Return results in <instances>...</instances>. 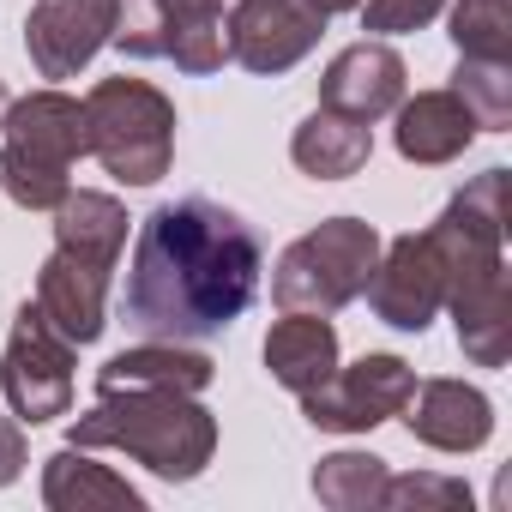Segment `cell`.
<instances>
[{"instance_id":"cell-1","label":"cell","mask_w":512,"mask_h":512,"mask_svg":"<svg viewBox=\"0 0 512 512\" xmlns=\"http://www.w3.org/2000/svg\"><path fill=\"white\" fill-rule=\"evenodd\" d=\"M260 235L217 199H169L139 223L127 266V326L145 338H211L260 296Z\"/></svg>"},{"instance_id":"cell-2","label":"cell","mask_w":512,"mask_h":512,"mask_svg":"<svg viewBox=\"0 0 512 512\" xmlns=\"http://www.w3.org/2000/svg\"><path fill=\"white\" fill-rule=\"evenodd\" d=\"M506 169H482L464 181L440 223L428 229L446 266V308L458 326V350L476 368H506L512 356V278H506Z\"/></svg>"},{"instance_id":"cell-3","label":"cell","mask_w":512,"mask_h":512,"mask_svg":"<svg viewBox=\"0 0 512 512\" xmlns=\"http://www.w3.org/2000/svg\"><path fill=\"white\" fill-rule=\"evenodd\" d=\"M73 446L127 452L163 482H193L217 452V416L193 392H109L73 422Z\"/></svg>"},{"instance_id":"cell-4","label":"cell","mask_w":512,"mask_h":512,"mask_svg":"<svg viewBox=\"0 0 512 512\" xmlns=\"http://www.w3.org/2000/svg\"><path fill=\"white\" fill-rule=\"evenodd\" d=\"M85 151V103L67 91H31L0 121V193L25 211H55L73 193V163Z\"/></svg>"},{"instance_id":"cell-5","label":"cell","mask_w":512,"mask_h":512,"mask_svg":"<svg viewBox=\"0 0 512 512\" xmlns=\"http://www.w3.org/2000/svg\"><path fill=\"white\" fill-rule=\"evenodd\" d=\"M85 151L121 187L163 181L175 163V103L151 79H97L85 97Z\"/></svg>"},{"instance_id":"cell-6","label":"cell","mask_w":512,"mask_h":512,"mask_svg":"<svg viewBox=\"0 0 512 512\" xmlns=\"http://www.w3.org/2000/svg\"><path fill=\"white\" fill-rule=\"evenodd\" d=\"M380 229L362 217H326L320 229L296 235L278 266H272V302L284 314H338L362 296L374 260H380Z\"/></svg>"},{"instance_id":"cell-7","label":"cell","mask_w":512,"mask_h":512,"mask_svg":"<svg viewBox=\"0 0 512 512\" xmlns=\"http://www.w3.org/2000/svg\"><path fill=\"white\" fill-rule=\"evenodd\" d=\"M0 386L19 422L43 428L55 416L73 410V344L49 326V314L37 302L19 308L13 332H7V356H0Z\"/></svg>"},{"instance_id":"cell-8","label":"cell","mask_w":512,"mask_h":512,"mask_svg":"<svg viewBox=\"0 0 512 512\" xmlns=\"http://www.w3.org/2000/svg\"><path fill=\"white\" fill-rule=\"evenodd\" d=\"M410 392H416V368L392 350H374L350 368H332V380H320L314 392H302V416L326 434H368L404 416Z\"/></svg>"},{"instance_id":"cell-9","label":"cell","mask_w":512,"mask_h":512,"mask_svg":"<svg viewBox=\"0 0 512 512\" xmlns=\"http://www.w3.org/2000/svg\"><path fill=\"white\" fill-rule=\"evenodd\" d=\"M362 296H368V308L380 314V326L422 338V332L434 326V314L446 308V266H440L434 235H428V229H422V235L410 229V235L386 241L380 260H374V272H368V284H362Z\"/></svg>"},{"instance_id":"cell-10","label":"cell","mask_w":512,"mask_h":512,"mask_svg":"<svg viewBox=\"0 0 512 512\" xmlns=\"http://www.w3.org/2000/svg\"><path fill=\"white\" fill-rule=\"evenodd\" d=\"M223 25H229V61H241L260 79L290 73L326 37V19L308 0H235V13Z\"/></svg>"},{"instance_id":"cell-11","label":"cell","mask_w":512,"mask_h":512,"mask_svg":"<svg viewBox=\"0 0 512 512\" xmlns=\"http://www.w3.org/2000/svg\"><path fill=\"white\" fill-rule=\"evenodd\" d=\"M115 37V0H37L25 19V55L43 79H73Z\"/></svg>"},{"instance_id":"cell-12","label":"cell","mask_w":512,"mask_h":512,"mask_svg":"<svg viewBox=\"0 0 512 512\" xmlns=\"http://www.w3.org/2000/svg\"><path fill=\"white\" fill-rule=\"evenodd\" d=\"M109 278L115 266L103 260H85L73 247H55L43 272H37V308L49 314V326L79 350V344H97L103 326H109Z\"/></svg>"},{"instance_id":"cell-13","label":"cell","mask_w":512,"mask_h":512,"mask_svg":"<svg viewBox=\"0 0 512 512\" xmlns=\"http://www.w3.org/2000/svg\"><path fill=\"white\" fill-rule=\"evenodd\" d=\"M410 97V67L386 37L350 43L326 73H320V103L350 115V121H380Z\"/></svg>"},{"instance_id":"cell-14","label":"cell","mask_w":512,"mask_h":512,"mask_svg":"<svg viewBox=\"0 0 512 512\" xmlns=\"http://www.w3.org/2000/svg\"><path fill=\"white\" fill-rule=\"evenodd\" d=\"M404 422L434 452H476L494 434V398L482 386H464V380H416Z\"/></svg>"},{"instance_id":"cell-15","label":"cell","mask_w":512,"mask_h":512,"mask_svg":"<svg viewBox=\"0 0 512 512\" xmlns=\"http://www.w3.org/2000/svg\"><path fill=\"white\" fill-rule=\"evenodd\" d=\"M217 380V362L205 350H187L175 338H145L97 368V398L109 392H205Z\"/></svg>"},{"instance_id":"cell-16","label":"cell","mask_w":512,"mask_h":512,"mask_svg":"<svg viewBox=\"0 0 512 512\" xmlns=\"http://www.w3.org/2000/svg\"><path fill=\"white\" fill-rule=\"evenodd\" d=\"M392 115H398L392 145H398L404 163L434 169V163H452V157H464V151L476 145V121H470V109L458 103V91H416V97H404Z\"/></svg>"},{"instance_id":"cell-17","label":"cell","mask_w":512,"mask_h":512,"mask_svg":"<svg viewBox=\"0 0 512 512\" xmlns=\"http://www.w3.org/2000/svg\"><path fill=\"white\" fill-rule=\"evenodd\" d=\"M43 506L49 512H145V494L115 476L109 464H97L85 446H61L43 464Z\"/></svg>"},{"instance_id":"cell-18","label":"cell","mask_w":512,"mask_h":512,"mask_svg":"<svg viewBox=\"0 0 512 512\" xmlns=\"http://www.w3.org/2000/svg\"><path fill=\"white\" fill-rule=\"evenodd\" d=\"M338 368V332L326 314H284L272 320L266 332V374L284 386V392H314L320 380H332Z\"/></svg>"},{"instance_id":"cell-19","label":"cell","mask_w":512,"mask_h":512,"mask_svg":"<svg viewBox=\"0 0 512 512\" xmlns=\"http://www.w3.org/2000/svg\"><path fill=\"white\" fill-rule=\"evenodd\" d=\"M290 157H296V169L314 175V181H344V175H356V169L374 157V127H368V121H350V115H338V109L320 103V109L290 133Z\"/></svg>"},{"instance_id":"cell-20","label":"cell","mask_w":512,"mask_h":512,"mask_svg":"<svg viewBox=\"0 0 512 512\" xmlns=\"http://www.w3.org/2000/svg\"><path fill=\"white\" fill-rule=\"evenodd\" d=\"M55 247H73V253H85V260L121 266V247H127V205H121L115 193L73 187V193L55 205Z\"/></svg>"},{"instance_id":"cell-21","label":"cell","mask_w":512,"mask_h":512,"mask_svg":"<svg viewBox=\"0 0 512 512\" xmlns=\"http://www.w3.org/2000/svg\"><path fill=\"white\" fill-rule=\"evenodd\" d=\"M458 103L470 109L476 133H506L512 127V61H482V55H458L452 85Z\"/></svg>"},{"instance_id":"cell-22","label":"cell","mask_w":512,"mask_h":512,"mask_svg":"<svg viewBox=\"0 0 512 512\" xmlns=\"http://www.w3.org/2000/svg\"><path fill=\"white\" fill-rule=\"evenodd\" d=\"M386 458L374 452H326L314 464V494L320 506H338V512H368L380 506V488H386Z\"/></svg>"},{"instance_id":"cell-23","label":"cell","mask_w":512,"mask_h":512,"mask_svg":"<svg viewBox=\"0 0 512 512\" xmlns=\"http://www.w3.org/2000/svg\"><path fill=\"white\" fill-rule=\"evenodd\" d=\"M163 61H175L193 79L217 73L229 61V25H223V13H175L163 25Z\"/></svg>"},{"instance_id":"cell-24","label":"cell","mask_w":512,"mask_h":512,"mask_svg":"<svg viewBox=\"0 0 512 512\" xmlns=\"http://www.w3.org/2000/svg\"><path fill=\"white\" fill-rule=\"evenodd\" d=\"M452 43H458V55L512 61V0H458L452 7Z\"/></svg>"},{"instance_id":"cell-25","label":"cell","mask_w":512,"mask_h":512,"mask_svg":"<svg viewBox=\"0 0 512 512\" xmlns=\"http://www.w3.org/2000/svg\"><path fill=\"white\" fill-rule=\"evenodd\" d=\"M380 506H398V512H458V506H470V488L458 476L416 470V476H386Z\"/></svg>"},{"instance_id":"cell-26","label":"cell","mask_w":512,"mask_h":512,"mask_svg":"<svg viewBox=\"0 0 512 512\" xmlns=\"http://www.w3.org/2000/svg\"><path fill=\"white\" fill-rule=\"evenodd\" d=\"M356 13L368 37H404V31H428L446 13V0H362Z\"/></svg>"},{"instance_id":"cell-27","label":"cell","mask_w":512,"mask_h":512,"mask_svg":"<svg viewBox=\"0 0 512 512\" xmlns=\"http://www.w3.org/2000/svg\"><path fill=\"white\" fill-rule=\"evenodd\" d=\"M25 476V428L13 416H0V488Z\"/></svg>"},{"instance_id":"cell-28","label":"cell","mask_w":512,"mask_h":512,"mask_svg":"<svg viewBox=\"0 0 512 512\" xmlns=\"http://www.w3.org/2000/svg\"><path fill=\"white\" fill-rule=\"evenodd\" d=\"M163 7V19H175V13H223V0H157Z\"/></svg>"},{"instance_id":"cell-29","label":"cell","mask_w":512,"mask_h":512,"mask_svg":"<svg viewBox=\"0 0 512 512\" xmlns=\"http://www.w3.org/2000/svg\"><path fill=\"white\" fill-rule=\"evenodd\" d=\"M308 7H314L320 19H338V13H356V7H362V0H308Z\"/></svg>"},{"instance_id":"cell-30","label":"cell","mask_w":512,"mask_h":512,"mask_svg":"<svg viewBox=\"0 0 512 512\" xmlns=\"http://www.w3.org/2000/svg\"><path fill=\"white\" fill-rule=\"evenodd\" d=\"M7 103H13V91H7V85H0V121H7Z\"/></svg>"}]
</instances>
